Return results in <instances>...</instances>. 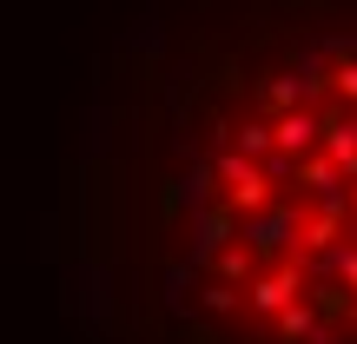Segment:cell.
<instances>
[{"instance_id": "cell-1", "label": "cell", "mask_w": 357, "mask_h": 344, "mask_svg": "<svg viewBox=\"0 0 357 344\" xmlns=\"http://www.w3.org/2000/svg\"><path fill=\"white\" fill-rule=\"evenodd\" d=\"M93 305L113 344H357V0H146Z\"/></svg>"}]
</instances>
